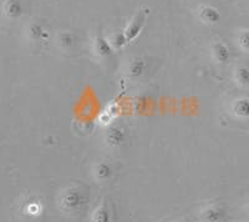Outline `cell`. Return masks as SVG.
Instances as JSON below:
<instances>
[{"label":"cell","instance_id":"cell-4","mask_svg":"<svg viewBox=\"0 0 249 222\" xmlns=\"http://www.w3.org/2000/svg\"><path fill=\"white\" fill-rule=\"evenodd\" d=\"M127 129L122 125H112L106 130L105 143L107 146L113 148H119L127 141Z\"/></svg>","mask_w":249,"mask_h":222},{"label":"cell","instance_id":"cell-13","mask_svg":"<svg viewBox=\"0 0 249 222\" xmlns=\"http://www.w3.org/2000/svg\"><path fill=\"white\" fill-rule=\"evenodd\" d=\"M112 215L106 201H101L91 215V222H111Z\"/></svg>","mask_w":249,"mask_h":222},{"label":"cell","instance_id":"cell-1","mask_svg":"<svg viewBox=\"0 0 249 222\" xmlns=\"http://www.w3.org/2000/svg\"><path fill=\"white\" fill-rule=\"evenodd\" d=\"M89 201L88 192L79 185H69L61 190L57 206L64 214H77Z\"/></svg>","mask_w":249,"mask_h":222},{"label":"cell","instance_id":"cell-2","mask_svg":"<svg viewBox=\"0 0 249 222\" xmlns=\"http://www.w3.org/2000/svg\"><path fill=\"white\" fill-rule=\"evenodd\" d=\"M148 14H150V9L148 8H142L140 9L136 14L133 15L132 19L128 21L124 30V34L126 37V41L127 44H131L133 40L136 39L140 34L142 33L144 28V24L147 21Z\"/></svg>","mask_w":249,"mask_h":222},{"label":"cell","instance_id":"cell-5","mask_svg":"<svg viewBox=\"0 0 249 222\" xmlns=\"http://www.w3.org/2000/svg\"><path fill=\"white\" fill-rule=\"evenodd\" d=\"M92 52L100 59H107L112 56L115 49L106 37H102L101 34H97L92 41Z\"/></svg>","mask_w":249,"mask_h":222},{"label":"cell","instance_id":"cell-14","mask_svg":"<svg viewBox=\"0 0 249 222\" xmlns=\"http://www.w3.org/2000/svg\"><path fill=\"white\" fill-rule=\"evenodd\" d=\"M56 44L59 45V48L61 50L69 52V50H71V49L76 45V37H75L74 33L62 32L60 34H57Z\"/></svg>","mask_w":249,"mask_h":222},{"label":"cell","instance_id":"cell-11","mask_svg":"<svg viewBox=\"0 0 249 222\" xmlns=\"http://www.w3.org/2000/svg\"><path fill=\"white\" fill-rule=\"evenodd\" d=\"M147 70V63L142 57H135L128 63L127 66V76L131 80L141 79Z\"/></svg>","mask_w":249,"mask_h":222},{"label":"cell","instance_id":"cell-6","mask_svg":"<svg viewBox=\"0 0 249 222\" xmlns=\"http://www.w3.org/2000/svg\"><path fill=\"white\" fill-rule=\"evenodd\" d=\"M1 13L6 19H20L24 14L23 1L21 0H4L1 4Z\"/></svg>","mask_w":249,"mask_h":222},{"label":"cell","instance_id":"cell-9","mask_svg":"<svg viewBox=\"0 0 249 222\" xmlns=\"http://www.w3.org/2000/svg\"><path fill=\"white\" fill-rule=\"evenodd\" d=\"M92 174L97 183H107L113 176V166L108 161H99L92 168Z\"/></svg>","mask_w":249,"mask_h":222},{"label":"cell","instance_id":"cell-7","mask_svg":"<svg viewBox=\"0 0 249 222\" xmlns=\"http://www.w3.org/2000/svg\"><path fill=\"white\" fill-rule=\"evenodd\" d=\"M211 53L214 63L219 65H226L231 60V50L226 43L223 41H214L211 46Z\"/></svg>","mask_w":249,"mask_h":222},{"label":"cell","instance_id":"cell-8","mask_svg":"<svg viewBox=\"0 0 249 222\" xmlns=\"http://www.w3.org/2000/svg\"><path fill=\"white\" fill-rule=\"evenodd\" d=\"M198 19L204 25H215L221 21L222 15L217 8L211 5H203L198 9Z\"/></svg>","mask_w":249,"mask_h":222},{"label":"cell","instance_id":"cell-12","mask_svg":"<svg viewBox=\"0 0 249 222\" xmlns=\"http://www.w3.org/2000/svg\"><path fill=\"white\" fill-rule=\"evenodd\" d=\"M28 37L31 41L35 43H41V41H46L50 37V33L45 25L40 23H31L28 28Z\"/></svg>","mask_w":249,"mask_h":222},{"label":"cell","instance_id":"cell-18","mask_svg":"<svg viewBox=\"0 0 249 222\" xmlns=\"http://www.w3.org/2000/svg\"><path fill=\"white\" fill-rule=\"evenodd\" d=\"M246 212H247V215H248V217H249V203L247 204V206H246Z\"/></svg>","mask_w":249,"mask_h":222},{"label":"cell","instance_id":"cell-10","mask_svg":"<svg viewBox=\"0 0 249 222\" xmlns=\"http://www.w3.org/2000/svg\"><path fill=\"white\" fill-rule=\"evenodd\" d=\"M231 112L238 120H249V99L248 97H238L233 100L231 105Z\"/></svg>","mask_w":249,"mask_h":222},{"label":"cell","instance_id":"cell-16","mask_svg":"<svg viewBox=\"0 0 249 222\" xmlns=\"http://www.w3.org/2000/svg\"><path fill=\"white\" fill-rule=\"evenodd\" d=\"M237 44L242 52L249 53V29L239 30L237 35Z\"/></svg>","mask_w":249,"mask_h":222},{"label":"cell","instance_id":"cell-17","mask_svg":"<svg viewBox=\"0 0 249 222\" xmlns=\"http://www.w3.org/2000/svg\"><path fill=\"white\" fill-rule=\"evenodd\" d=\"M108 41H110V44L112 45V48L115 50H120L124 45H127V41H126V37H124V32H117L115 34H112V37H111V39H108Z\"/></svg>","mask_w":249,"mask_h":222},{"label":"cell","instance_id":"cell-15","mask_svg":"<svg viewBox=\"0 0 249 222\" xmlns=\"http://www.w3.org/2000/svg\"><path fill=\"white\" fill-rule=\"evenodd\" d=\"M233 80L239 88L249 85V68L246 65H237L233 70Z\"/></svg>","mask_w":249,"mask_h":222},{"label":"cell","instance_id":"cell-3","mask_svg":"<svg viewBox=\"0 0 249 222\" xmlns=\"http://www.w3.org/2000/svg\"><path fill=\"white\" fill-rule=\"evenodd\" d=\"M228 219V212L222 205L213 204L201 210L198 215L199 222H226Z\"/></svg>","mask_w":249,"mask_h":222}]
</instances>
